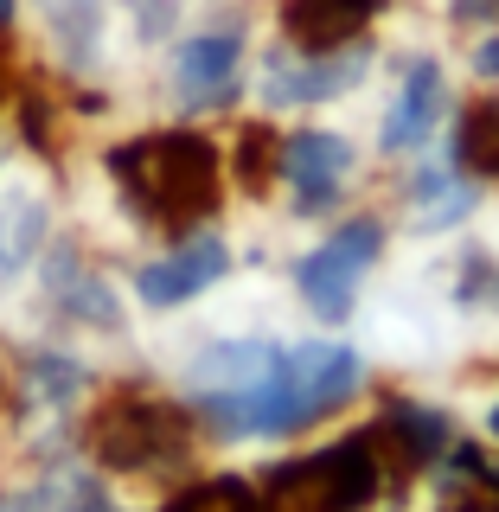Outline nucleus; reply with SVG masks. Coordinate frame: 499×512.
I'll return each instance as SVG.
<instances>
[{
  "label": "nucleus",
  "mask_w": 499,
  "mask_h": 512,
  "mask_svg": "<svg viewBox=\"0 0 499 512\" xmlns=\"http://www.w3.org/2000/svg\"><path fill=\"white\" fill-rule=\"evenodd\" d=\"M352 173V141L333 135V128H301L288 141V180H295V205L301 212H320V205L340 199Z\"/></svg>",
  "instance_id": "obj_2"
},
{
  "label": "nucleus",
  "mask_w": 499,
  "mask_h": 512,
  "mask_svg": "<svg viewBox=\"0 0 499 512\" xmlns=\"http://www.w3.org/2000/svg\"><path fill=\"white\" fill-rule=\"evenodd\" d=\"M436 116H442V71L429 58H416L397 103H391V122H384V148H416L436 128Z\"/></svg>",
  "instance_id": "obj_4"
},
{
  "label": "nucleus",
  "mask_w": 499,
  "mask_h": 512,
  "mask_svg": "<svg viewBox=\"0 0 499 512\" xmlns=\"http://www.w3.org/2000/svg\"><path fill=\"white\" fill-rule=\"evenodd\" d=\"M378 244H384V231L378 224H346L333 244H320V250H308L295 263V282H301V295L314 301L327 320H340L346 308H352V288H359V269L378 256Z\"/></svg>",
  "instance_id": "obj_1"
},
{
  "label": "nucleus",
  "mask_w": 499,
  "mask_h": 512,
  "mask_svg": "<svg viewBox=\"0 0 499 512\" xmlns=\"http://www.w3.org/2000/svg\"><path fill=\"white\" fill-rule=\"evenodd\" d=\"M237 58H244V45H237L231 32H205V39H192L186 52H180L186 96H199V103L224 96V90H231V77H237Z\"/></svg>",
  "instance_id": "obj_5"
},
{
  "label": "nucleus",
  "mask_w": 499,
  "mask_h": 512,
  "mask_svg": "<svg viewBox=\"0 0 499 512\" xmlns=\"http://www.w3.org/2000/svg\"><path fill=\"white\" fill-rule=\"evenodd\" d=\"M7 13H13V0H0V20H7Z\"/></svg>",
  "instance_id": "obj_7"
},
{
  "label": "nucleus",
  "mask_w": 499,
  "mask_h": 512,
  "mask_svg": "<svg viewBox=\"0 0 499 512\" xmlns=\"http://www.w3.org/2000/svg\"><path fill=\"white\" fill-rule=\"evenodd\" d=\"M474 64H480L487 77H499V39H487V45H480V58H474Z\"/></svg>",
  "instance_id": "obj_6"
},
{
  "label": "nucleus",
  "mask_w": 499,
  "mask_h": 512,
  "mask_svg": "<svg viewBox=\"0 0 499 512\" xmlns=\"http://www.w3.org/2000/svg\"><path fill=\"white\" fill-rule=\"evenodd\" d=\"M224 263H231V256H224V244H218V237H205V244L167 256V263H148V269L135 276V288H141V301H154V308H173V301L212 288V282L224 276Z\"/></svg>",
  "instance_id": "obj_3"
},
{
  "label": "nucleus",
  "mask_w": 499,
  "mask_h": 512,
  "mask_svg": "<svg viewBox=\"0 0 499 512\" xmlns=\"http://www.w3.org/2000/svg\"><path fill=\"white\" fill-rule=\"evenodd\" d=\"M493 436H499V404H493Z\"/></svg>",
  "instance_id": "obj_8"
}]
</instances>
